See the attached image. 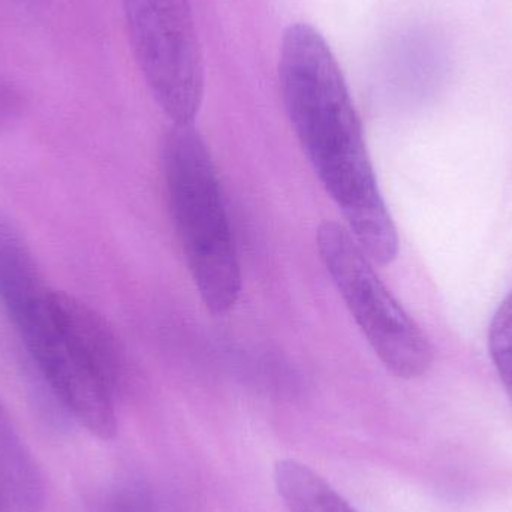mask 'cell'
I'll return each instance as SVG.
<instances>
[{"mask_svg":"<svg viewBox=\"0 0 512 512\" xmlns=\"http://www.w3.org/2000/svg\"><path fill=\"white\" fill-rule=\"evenodd\" d=\"M274 486L288 512H358L318 472L298 460L276 463Z\"/></svg>","mask_w":512,"mask_h":512,"instance_id":"cell-7","label":"cell"},{"mask_svg":"<svg viewBox=\"0 0 512 512\" xmlns=\"http://www.w3.org/2000/svg\"><path fill=\"white\" fill-rule=\"evenodd\" d=\"M316 248L328 276L345 301L367 343L397 378L417 379L432 367L433 349L420 325L403 309L351 231L325 221Z\"/></svg>","mask_w":512,"mask_h":512,"instance_id":"cell-4","label":"cell"},{"mask_svg":"<svg viewBox=\"0 0 512 512\" xmlns=\"http://www.w3.org/2000/svg\"><path fill=\"white\" fill-rule=\"evenodd\" d=\"M0 300L23 342L33 372L63 411L90 435H117L116 391L72 348L45 282L20 231L0 216Z\"/></svg>","mask_w":512,"mask_h":512,"instance_id":"cell-2","label":"cell"},{"mask_svg":"<svg viewBox=\"0 0 512 512\" xmlns=\"http://www.w3.org/2000/svg\"><path fill=\"white\" fill-rule=\"evenodd\" d=\"M0 493L9 512H42L47 502L44 474L0 399Z\"/></svg>","mask_w":512,"mask_h":512,"instance_id":"cell-6","label":"cell"},{"mask_svg":"<svg viewBox=\"0 0 512 512\" xmlns=\"http://www.w3.org/2000/svg\"><path fill=\"white\" fill-rule=\"evenodd\" d=\"M0 512H9L8 507H6L5 501H3L2 493H0Z\"/></svg>","mask_w":512,"mask_h":512,"instance_id":"cell-10","label":"cell"},{"mask_svg":"<svg viewBox=\"0 0 512 512\" xmlns=\"http://www.w3.org/2000/svg\"><path fill=\"white\" fill-rule=\"evenodd\" d=\"M135 60L171 123H195L204 63L189 0H122Z\"/></svg>","mask_w":512,"mask_h":512,"instance_id":"cell-5","label":"cell"},{"mask_svg":"<svg viewBox=\"0 0 512 512\" xmlns=\"http://www.w3.org/2000/svg\"><path fill=\"white\" fill-rule=\"evenodd\" d=\"M279 84L292 131L345 227L373 264L390 265L399 255V236L363 125L330 45L310 24H291L283 32Z\"/></svg>","mask_w":512,"mask_h":512,"instance_id":"cell-1","label":"cell"},{"mask_svg":"<svg viewBox=\"0 0 512 512\" xmlns=\"http://www.w3.org/2000/svg\"><path fill=\"white\" fill-rule=\"evenodd\" d=\"M489 352L512 402V291L499 304L490 322Z\"/></svg>","mask_w":512,"mask_h":512,"instance_id":"cell-8","label":"cell"},{"mask_svg":"<svg viewBox=\"0 0 512 512\" xmlns=\"http://www.w3.org/2000/svg\"><path fill=\"white\" fill-rule=\"evenodd\" d=\"M21 113V99L17 90L0 77V132L17 122Z\"/></svg>","mask_w":512,"mask_h":512,"instance_id":"cell-9","label":"cell"},{"mask_svg":"<svg viewBox=\"0 0 512 512\" xmlns=\"http://www.w3.org/2000/svg\"><path fill=\"white\" fill-rule=\"evenodd\" d=\"M161 164L168 210L192 282L204 306L225 315L239 301L242 270L218 170L195 123H171Z\"/></svg>","mask_w":512,"mask_h":512,"instance_id":"cell-3","label":"cell"}]
</instances>
